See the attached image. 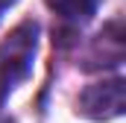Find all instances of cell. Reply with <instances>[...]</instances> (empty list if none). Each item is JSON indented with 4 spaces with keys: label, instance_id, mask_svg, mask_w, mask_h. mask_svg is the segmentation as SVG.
I'll use <instances>...</instances> for the list:
<instances>
[{
    "label": "cell",
    "instance_id": "3957f363",
    "mask_svg": "<svg viewBox=\"0 0 126 123\" xmlns=\"http://www.w3.org/2000/svg\"><path fill=\"white\" fill-rule=\"evenodd\" d=\"M15 3H18V0H0V21H3V15H6V12L15 6Z\"/></svg>",
    "mask_w": 126,
    "mask_h": 123
},
{
    "label": "cell",
    "instance_id": "6da1fadb",
    "mask_svg": "<svg viewBox=\"0 0 126 123\" xmlns=\"http://www.w3.org/2000/svg\"><path fill=\"white\" fill-rule=\"evenodd\" d=\"M79 114L88 120H114L126 108V82L123 79H103L88 85L76 103Z\"/></svg>",
    "mask_w": 126,
    "mask_h": 123
},
{
    "label": "cell",
    "instance_id": "7a4b0ae2",
    "mask_svg": "<svg viewBox=\"0 0 126 123\" xmlns=\"http://www.w3.org/2000/svg\"><path fill=\"white\" fill-rule=\"evenodd\" d=\"M47 6L67 21H88L97 12L100 0H47Z\"/></svg>",
    "mask_w": 126,
    "mask_h": 123
}]
</instances>
